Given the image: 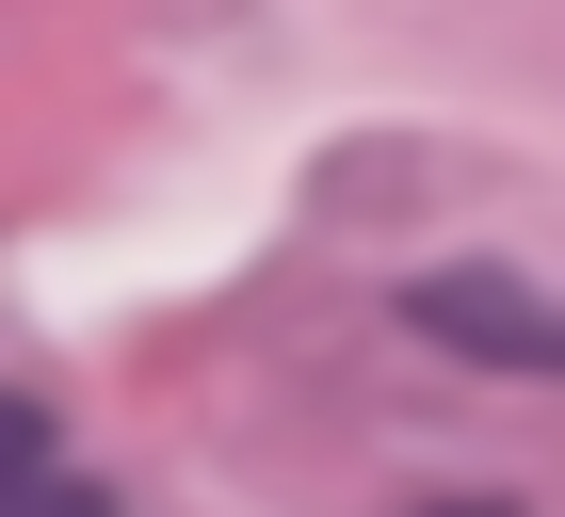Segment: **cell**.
Returning a JSON list of instances; mask_svg holds the SVG:
<instances>
[{
    "mask_svg": "<svg viewBox=\"0 0 565 517\" xmlns=\"http://www.w3.org/2000/svg\"><path fill=\"white\" fill-rule=\"evenodd\" d=\"M404 324H420V340H452L469 356V372H518V388H565V307L550 292H518V275H420V292H404Z\"/></svg>",
    "mask_w": 565,
    "mask_h": 517,
    "instance_id": "1",
    "label": "cell"
},
{
    "mask_svg": "<svg viewBox=\"0 0 565 517\" xmlns=\"http://www.w3.org/2000/svg\"><path fill=\"white\" fill-rule=\"evenodd\" d=\"M0 517H114L82 469H65V436H49L33 388H0Z\"/></svg>",
    "mask_w": 565,
    "mask_h": 517,
    "instance_id": "2",
    "label": "cell"
}]
</instances>
